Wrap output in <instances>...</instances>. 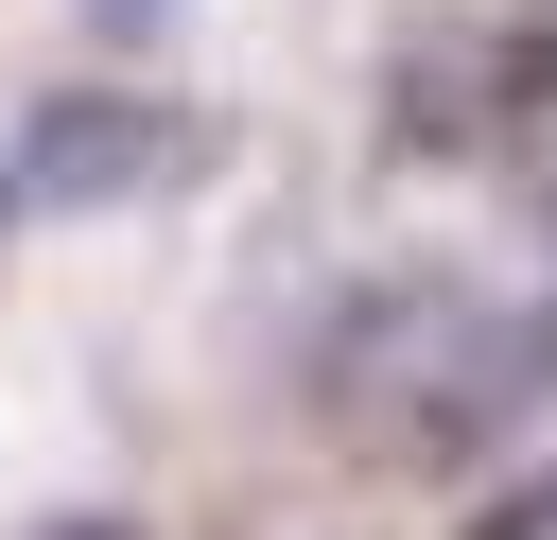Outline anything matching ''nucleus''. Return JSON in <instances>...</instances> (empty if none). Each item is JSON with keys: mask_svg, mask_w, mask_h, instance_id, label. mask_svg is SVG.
<instances>
[{"mask_svg": "<svg viewBox=\"0 0 557 540\" xmlns=\"http://www.w3.org/2000/svg\"><path fill=\"white\" fill-rule=\"evenodd\" d=\"M540 401V331L487 296V279H366L348 314H331V348H313V418L366 453V470H453V453H487L505 418Z\"/></svg>", "mask_w": 557, "mask_h": 540, "instance_id": "obj_1", "label": "nucleus"}, {"mask_svg": "<svg viewBox=\"0 0 557 540\" xmlns=\"http://www.w3.org/2000/svg\"><path fill=\"white\" fill-rule=\"evenodd\" d=\"M157 157H174V105H139V87H52V105H35V139H17V174H35L52 209L139 192Z\"/></svg>", "mask_w": 557, "mask_h": 540, "instance_id": "obj_2", "label": "nucleus"}, {"mask_svg": "<svg viewBox=\"0 0 557 540\" xmlns=\"http://www.w3.org/2000/svg\"><path fill=\"white\" fill-rule=\"evenodd\" d=\"M470 540H557V470H540V488H505V505H487Z\"/></svg>", "mask_w": 557, "mask_h": 540, "instance_id": "obj_3", "label": "nucleus"}, {"mask_svg": "<svg viewBox=\"0 0 557 540\" xmlns=\"http://www.w3.org/2000/svg\"><path fill=\"white\" fill-rule=\"evenodd\" d=\"M35 540H139V523H35Z\"/></svg>", "mask_w": 557, "mask_h": 540, "instance_id": "obj_4", "label": "nucleus"}, {"mask_svg": "<svg viewBox=\"0 0 557 540\" xmlns=\"http://www.w3.org/2000/svg\"><path fill=\"white\" fill-rule=\"evenodd\" d=\"M0 226H17V174H0Z\"/></svg>", "mask_w": 557, "mask_h": 540, "instance_id": "obj_5", "label": "nucleus"}]
</instances>
